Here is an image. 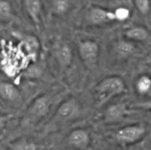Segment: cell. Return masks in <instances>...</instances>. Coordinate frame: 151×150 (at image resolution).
Listing matches in <instances>:
<instances>
[{"instance_id": "6da1fadb", "label": "cell", "mask_w": 151, "mask_h": 150, "mask_svg": "<svg viewBox=\"0 0 151 150\" xmlns=\"http://www.w3.org/2000/svg\"><path fill=\"white\" fill-rule=\"evenodd\" d=\"M126 91L125 83L119 76H109L99 82L95 87L96 97L99 107L104 105L114 97Z\"/></svg>"}, {"instance_id": "7a4b0ae2", "label": "cell", "mask_w": 151, "mask_h": 150, "mask_svg": "<svg viewBox=\"0 0 151 150\" xmlns=\"http://www.w3.org/2000/svg\"><path fill=\"white\" fill-rule=\"evenodd\" d=\"M146 133L145 126L133 124L124 126L116 132V140L122 144H132L141 140Z\"/></svg>"}, {"instance_id": "3957f363", "label": "cell", "mask_w": 151, "mask_h": 150, "mask_svg": "<svg viewBox=\"0 0 151 150\" xmlns=\"http://www.w3.org/2000/svg\"><path fill=\"white\" fill-rule=\"evenodd\" d=\"M79 54L81 60L88 67L97 63L99 55V46L95 41L91 40L82 41L79 43Z\"/></svg>"}, {"instance_id": "277c9868", "label": "cell", "mask_w": 151, "mask_h": 150, "mask_svg": "<svg viewBox=\"0 0 151 150\" xmlns=\"http://www.w3.org/2000/svg\"><path fill=\"white\" fill-rule=\"evenodd\" d=\"M81 112V106L75 99L72 98L63 101L58 108L56 117L61 121H68L78 117Z\"/></svg>"}, {"instance_id": "5b68a950", "label": "cell", "mask_w": 151, "mask_h": 150, "mask_svg": "<svg viewBox=\"0 0 151 150\" xmlns=\"http://www.w3.org/2000/svg\"><path fill=\"white\" fill-rule=\"evenodd\" d=\"M88 21L94 25H102L116 21L114 11L99 7H92L87 14Z\"/></svg>"}, {"instance_id": "8992f818", "label": "cell", "mask_w": 151, "mask_h": 150, "mask_svg": "<svg viewBox=\"0 0 151 150\" xmlns=\"http://www.w3.org/2000/svg\"><path fill=\"white\" fill-rule=\"evenodd\" d=\"M51 106V100L47 96H41L34 101L29 107L27 112V116L29 119L38 120L45 116L49 111Z\"/></svg>"}, {"instance_id": "52a82bcc", "label": "cell", "mask_w": 151, "mask_h": 150, "mask_svg": "<svg viewBox=\"0 0 151 150\" xmlns=\"http://www.w3.org/2000/svg\"><path fill=\"white\" fill-rule=\"evenodd\" d=\"M68 141L72 146L80 150H85L89 146L91 138L86 130L76 129L70 132L68 137Z\"/></svg>"}, {"instance_id": "ba28073f", "label": "cell", "mask_w": 151, "mask_h": 150, "mask_svg": "<svg viewBox=\"0 0 151 150\" xmlns=\"http://www.w3.org/2000/svg\"><path fill=\"white\" fill-rule=\"evenodd\" d=\"M13 34H15V35L20 40L22 46L29 55L33 60L36 59L40 49V44L38 38L29 34L21 33V32H14Z\"/></svg>"}, {"instance_id": "9c48e42d", "label": "cell", "mask_w": 151, "mask_h": 150, "mask_svg": "<svg viewBox=\"0 0 151 150\" xmlns=\"http://www.w3.org/2000/svg\"><path fill=\"white\" fill-rule=\"evenodd\" d=\"M0 98L9 102H16L21 99V94L13 84L0 80Z\"/></svg>"}, {"instance_id": "30bf717a", "label": "cell", "mask_w": 151, "mask_h": 150, "mask_svg": "<svg viewBox=\"0 0 151 150\" xmlns=\"http://www.w3.org/2000/svg\"><path fill=\"white\" fill-rule=\"evenodd\" d=\"M24 4L28 16L38 27L41 21V0H24Z\"/></svg>"}, {"instance_id": "8fae6325", "label": "cell", "mask_w": 151, "mask_h": 150, "mask_svg": "<svg viewBox=\"0 0 151 150\" xmlns=\"http://www.w3.org/2000/svg\"><path fill=\"white\" fill-rule=\"evenodd\" d=\"M128 113L126 105L124 103H119L111 105L105 113V120L109 122H115L120 120Z\"/></svg>"}, {"instance_id": "7c38bea8", "label": "cell", "mask_w": 151, "mask_h": 150, "mask_svg": "<svg viewBox=\"0 0 151 150\" xmlns=\"http://www.w3.org/2000/svg\"><path fill=\"white\" fill-rule=\"evenodd\" d=\"M55 54L58 62L63 67L69 66L72 60V53L70 47L65 43H60L56 46Z\"/></svg>"}, {"instance_id": "4fadbf2b", "label": "cell", "mask_w": 151, "mask_h": 150, "mask_svg": "<svg viewBox=\"0 0 151 150\" xmlns=\"http://www.w3.org/2000/svg\"><path fill=\"white\" fill-rule=\"evenodd\" d=\"M125 36L131 41L143 42L147 41L150 37V33L144 26H133L125 32Z\"/></svg>"}, {"instance_id": "5bb4252c", "label": "cell", "mask_w": 151, "mask_h": 150, "mask_svg": "<svg viewBox=\"0 0 151 150\" xmlns=\"http://www.w3.org/2000/svg\"><path fill=\"white\" fill-rule=\"evenodd\" d=\"M136 48L131 42L127 41H119L115 45V51L122 57L131 56L135 51Z\"/></svg>"}, {"instance_id": "9a60e30c", "label": "cell", "mask_w": 151, "mask_h": 150, "mask_svg": "<svg viewBox=\"0 0 151 150\" xmlns=\"http://www.w3.org/2000/svg\"><path fill=\"white\" fill-rule=\"evenodd\" d=\"M136 89L141 95H145L151 91V77L148 75L143 74L136 82Z\"/></svg>"}, {"instance_id": "2e32d148", "label": "cell", "mask_w": 151, "mask_h": 150, "mask_svg": "<svg viewBox=\"0 0 151 150\" xmlns=\"http://www.w3.org/2000/svg\"><path fill=\"white\" fill-rule=\"evenodd\" d=\"M13 17V8L7 0H0V21H7Z\"/></svg>"}, {"instance_id": "e0dca14e", "label": "cell", "mask_w": 151, "mask_h": 150, "mask_svg": "<svg viewBox=\"0 0 151 150\" xmlns=\"http://www.w3.org/2000/svg\"><path fill=\"white\" fill-rule=\"evenodd\" d=\"M11 150H37V146L33 142L27 139L14 141L10 146Z\"/></svg>"}, {"instance_id": "ac0fdd59", "label": "cell", "mask_w": 151, "mask_h": 150, "mask_svg": "<svg viewBox=\"0 0 151 150\" xmlns=\"http://www.w3.org/2000/svg\"><path fill=\"white\" fill-rule=\"evenodd\" d=\"M70 7L69 0H54L52 2V10L58 15L64 14Z\"/></svg>"}, {"instance_id": "d6986e66", "label": "cell", "mask_w": 151, "mask_h": 150, "mask_svg": "<svg viewBox=\"0 0 151 150\" xmlns=\"http://www.w3.org/2000/svg\"><path fill=\"white\" fill-rule=\"evenodd\" d=\"M115 19L117 21H124L128 20L131 16V11L125 7H119L114 10Z\"/></svg>"}, {"instance_id": "ffe728a7", "label": "cell", "mask_w": 151, "mask_h": 150, "mask_svg": "<svg viewBox=\"0 0 151 150\" xmlns=\"http://www.w3.org/2000/svg\"><path fill=\"white\" fill-rule=\"evenodd\" d=\"M137 10L141 14L147 15L150 10V0H134Z\"/></svg>"}, {"instance_id": "44dd1931", "label": "cell", "mask_w": 151, "mask_h": 150, "mask_svg": "<svg viewBox=\"0 0 151 150\" xmlns=\"http://www.w3.org/2000/svg\"><path fill=\"white\" fill-rule=\"evenodd\" d=\"M133 107L139 109H144V110H150V111H151V99L148 100V101H142V102H139L137 103V104H134V105H133Z\"/></svg>"}, {"instance_id": "7402d4cb", "label": "cell", "mask_w": 151, "mask_h": 150, "mask_svg": "<svg viewBox=\"0 0 151 150\" xmlns=\"http://www.w3.org/2000/svg\"><path fill=\"white\" fill-rule=\"evenodd\" d=\"M9 119H10V116H9L0 113V132L4 129L7 122H8Z\"/></svg>"}, {"instance_id": "603a6c76", "label": "cell", "mask_w": 151, "mask_h": 150, "mask_svg": "<svg viewBox=\"0 0 151 150\" xmlns=\"http://www.w3.org/2000/svg\"><path fill=\"white\" fill-rule=\"evenodd\" d=\"M150 71H151V68H150Z\"/></svg>"}]
</instances>
